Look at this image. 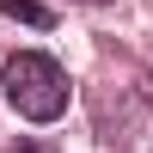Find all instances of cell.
I'll return each instance as SVG.
<instances>
[{
    "instance_id": "obj_1",
    "label": "cell",
    "mask_w": 153,
    "mask_h": 153,
    "mask_svg": "<svg viewBox=\"0 0 153 153\" xmlns=\"http://www.w3.org/2000/svg\"><path fill=\"white\" fill-rule=\"evenodd\" d=\"M0 86H6V104L19 110L25 123H55L61 110H68V74H61L55 55L19 49V55L6 61V74H0Z\"/></svg>"
},
{
    "instance_id": "obj_2",
    "label": "cell",
    "mask_w": 153,
    "mask_h": 153,
    "mask_svg": "<svg viewBox=\"0 0 153 153\" xmlns=\"http://www.w3.org/2000/svg\"><path fill=\"white\" fill-rule=\"evenodd\" d=\"M0 12H6V19H19V25H37V31H49V25H55V12H49L43 0H0Z\"/></svg>"
},
{
    "instance_id": "obj_3",
    "label": "cell",
    "mask_w": 153,
    "mask_h": 153,
    "mask_svg": "<svg viewBox=\"0 0 153 153\" xmlns=\"http://www.w3.org/2000/svg\"><path fill=\"white\" fill-rule=\"evenodd\" d=\"M6 153H55L49 141H19V147H6Z\"/></svg>"
},
{
    "instance_id": "obj_4",
    "label": "cell",
    "mask_w": 153,
    "mask_h": 153,
    "mask_svg": "<svg viewBox=\"0 0 153 153\" xmlns=\"http://www.w3.org/2000/svg\"><path fill=\"white\" fill-rule=\"evenodd\" d=\"M86 6H104V0H86Z\"/></svg>"
}]
</instances>
